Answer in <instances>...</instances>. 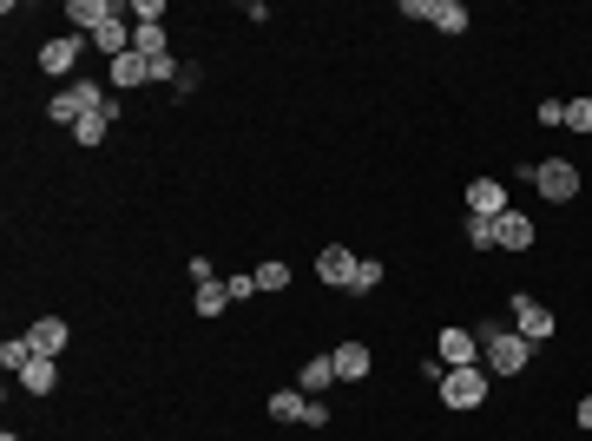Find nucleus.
<instances>
[{
    "label": "nucleus",
    "instance_id": "16",
    "mask_svg": "<svg viewBox=\"0 0 592 441\" xmlns=\"http://www.w3.org/2000/svg\"><path fill=\"white\" fill-rule=\"evenodd\" d=\"M336 356H310V363H303V376H296V389L303 395H323V389H336Z\"/></svg>",
    "mask_w": 592,
    "mask_h": 441
},
{
    "label": "nucleus",
    "instance_id": "20",
    "mask_svg": "<svg viewBox=\"0 0 592 441\" xmlns=\"http://www.w3.org/2000/svg\"><path fill=\"white\" fill-rule=\"evenodd\" d=\"M27 363H33V343H27V336H7V343H0V369H7V376H20Z\"/></svg>",
    "mask_w": 592,
    "mask_h": 441
},
{
    "label": "nucleus",
    "instance_id": "27",
    "mask_svg": "<svg viewBox=\"0 0 592 441\" xmlns=\"http://www.w3.org/2000/svg\"><path fill=\"white\" fill-rule=\"evenodd\" d=\"M283 284H290V270H283V264H264V270H257V290H270V297H277Z\"/></svg>",
    "mask_w": 592,
    "mask_h": 441
},
{
    "label": "nucleus",
    "instance_id": "19",
    "mask_svg": "<svg viewBox=\"0 0 592 441\" xmlns=\"http://www.w3.org/2000/svg\"><path fill=\"white\" fill-rule=\"evenodd\" d=\"M132 53H145V60H165V53H172V40H165V27H132Z\"/></svg>",
    "mask_w": 592,
    "mask_h": 441
},
{
    "label": "nucleus",
    "instance_id": "21",
    "mask_svg": "<svg viewBox=\"0 0 592 441\" xmlns=\"http://www.w3.org/2000/svg\"><path fill=\"white\" fill-rule=\"evenodd\" d=\"M191 303H198V316H224V303H231V297H224V284L211 277V284H198V297H191Z\"/></svg>",
    "mask_w": 592,
    "mask_h": 441
},
{
    "label": "nucleus",
    "instance_id": "12",
    "mask_svg": "<svg viewBox=\"0 0 592 441\" xmlns=\"http://www.w3.org/2000/svg\"><path fill=\"white\" fill-rule=\"evenodd\" d=\"M145 79H152V60H145V53H119L112 73H106V86L112 93H132V86H145Z\"/></svg>",
    "mask_w": 592,
    "mask_h": 441
},
{
    "label": "nucleus",
    "instance_id": "14",
    "mask_svg": "<svg viewBox=\"0 0 592 441\" xmlns=\"http://www.w3.org/2000/svg\"><path fill=\"white\" fill-rule=\"evenodd\" d=\"M329 356H336V376H343V382H362V376H369V363H375L369 343H356V336H349V343H336Z\"/></svg>",
    "mask_w": 592,
    "mask_h": 441
},
{
    "label": "nucleus",
    "instance_id": "23",
    "mask_svg": "<svg viewBox=\"0 0 592 441\" xmlns=\"http://www.w3.org/2000/svg\"><path fill=\"white\" fill-rule=\"evenodd\" d=\"M224 297H231V303H250V297H257V270H237V277H224Z\"/></svg>",
    "mask_w": 592,
    "mask_h": 441
},
{
    "label": "nucleus",
    "instance_id": "22",
    "mask_svg": "<svg viewBox=\"0 0 592 441\" xmlns=\"http://www.w3.org/2000/svg\"><path fill=\"white\" fill-rule=\"evenodd\" d=\"M106 126H112V119H106V106H99V112H86V119L73 126V139L79 145H99V139H106Z\"/></svg>",
    "mask_w": 592,
    "mask_h": 441
},
{
    "label": "nucleus",
    "instance_id": "3",
    "mask_svg": "<svg viewBox=\"0 0 592 441\" xmlns=\"http://www.w3.org/2000/svg\"><path fill=\"white\" fill-rule=\"evenodd\" d=\"M520 178L540 191L546 205H573V198H579V165H573V158H540V165H527Z\"/></svg>",
    "mask_w": 592,
    "mask_h": 441
},
{
    "label": "nucleus",
    "instance_id": "5",
    "mask_svg": "<svg viewBox=\"0 0 592 441\" xmlns=\"http://www.w3.org/2000/svg\"><path fill=\"white\" fill-rule=\"evenodd\" d=\"M507 323H514V330L527 336L533 349H540L546 336H553V310H546L540 297H514V303H507Z\"/></svg>",
    "mask_w": 592,
    "mask_h": 441
},
{
    "label": "nucleus",
    "instance_id": "4",
    "mask_svg": "<svg viewBox=\"0 0 592 441\" xmlns=\"http://www.w3.org/2000/svg\"><path fill=\"white\" fill-rule=\"evenodd\" d=\"M441 402L448 409H481L487 402V363H468V369H441Z\"/></svg>",
    "mask_w": 592,
    "mask_h": 441
},
{
    "label": "nucleus",
    "instance_id": "18",
    "mask_svg": "<svg viewBox=\"0 0 592 441\" xmlns=\"http://www.w3.org/2000/svg\"><path fill=\"white\" fill-rule=\"evenodd\" d=\"M428 20H435V33H468V7H461V0H428Z\"/></svg>",
    "mask_w": 592,
    "mask_h": 441
},
{
    "label": "nucleus",
    "instance_id": "17",
    "mask_svg": "<svg viewBox=\"0 0 592 441\" xmlns=\"http://www.w3.org/2000/svg\"><path fill=\"white\" fill-rule=\"evenodd\" d=\"M53 382H60V363H53V356H33V363L20 369V389L27 395H53Z\"/></svg>",
    "mask_w": 592,
    "mask_h": 441
},
{
    "label": "nucleus",
    "instance_id": "28",
    "mask_svg": "<svg viewBox=\"0 0 592 441\" xmlns=\"http://www.w3.org/2000/svg\"><path fill=\"white\" fill-rule=\"evenodd\" d=\"M540 126H566V99H540Z\"/></svg>",
    "mask_w": 592,
    "mask_h": 441
},
{
    "label": "nucleus",
    "instance_id": "9",
    "mask_svg": "<svg viewBox=\"0 0 592 441\" xmlns=\"http://www.w3.org/2000/svg\"><path fill=\"white\" fill-rule=\"evenodd\" d=\"M500 211H514L507 185L500 178H468V218H500Z\"/></svg>",
    "mask_w": 592,
    "mask_h": 441
},
{
    "label": "nucleus",
    "instance_id": "13",
    "mask_svg": "<svg viewBox=\"0 0 592 441\" xmlns=\"http://www.w3.org/2000/svg\"><path fill=\"white\" fill-rule=\"evenodd\" d=\"M73 66H79V33H66V40H47V47H40V73L66 79Z\"/></svg>",
    "mask_w": 592,
    "mask_h": 441
},
{
    "label": "nucleus",
    "instance_id": "1",
    "mask_svg": "<svg viewBox=\"0 0 592 441\" xmlns=\"http://www.w3.org/2000/svg\"><path fill=\"white\" fill-rule=\"evenodd\" d=\"M474 336H481V363L494 369V376H520V369L533 363V343L514 330V323H494V316H487Z\"/></svg>",
    "mask_w": 592,
    "mask_h": 441
},
{
    "label": "nucleus",
    "instance_id": "24",
    "mask_svg": "<svg viewBox=\"0 0 592 441\" xmlns=\"http://www.w3.org/2000/svg\"><path fill=\"white\" fill-rule=\"evenodd\" d=\"M375 284H382V264H375V257H362V264H356V284H349V297H369Z\"/></svg>",
    "mask_w": 592,
    "mask_h": 441
},
{
    "label": "nucleus",
    "instance_id": "30",
    "mask_svg": "<svg viewBox=\"0 0 592 441\" xmlns=\"http://www.w3.org/2000/svg\"><path fill=\"white\" fill-rule=\"evenodd\" d=\"M0 441H20V435H0Z\"/></svg>",
    "mask_w": 592,
    "mask_h": 441
},
{
    "label": "nucleus",
    "instance_id": "8",
    "mask_svg": "<svg viewBox=\"0 0 592 441\" xmlns=\"http://www.w3.org/2000/svg\"><path fill=\"white\" fill-rule=\"evenodd\" d=\"M533 237L540 231H533L527 211H500L494 218V251H533Z\"/></svg>",
    "mask_w": 592,
    "mask_h": 441
},
{
    "label": "nucleus",
    "instance_id": "25",
    "mask_svg": "<svg viewBox=\"0 0 592 441\" xmlns=\"http://www.w3.org/2000/svg\"><path fill=\"white\" fill-rule=\"evenodd\" d=\"M566 132H592V99H566Z\"/></svg>",
    "mask_w": 592,
    "mask_h": 441
},
{
    "label": "nucleus",
    "instance_id": "15",
    "mask_svg": "<svg viewBox=\"0 0 592 441\" xmlns=\"http://www.w3.org/2000/svg\"><path fill=\"white\" fill-rule=\"evenodd\" d=\"M125 20H132V7H119V14H112L106 27L93 33V47H99V53H112V60H119V53H132V27H125Z\"/></svg>",
    "mask_w": 592,
    "mask_h": 441
},
{
    "label": "nucleus",
    "instance_id": "2",
    "mask_svg": "<svg viewBox=\"0 0 592 441\" xmlns=\"http://www.w3.org/2000/svg\"><path fill=\"white\" fill-rule=\"evenodd\" d=\"M106 79H66V86H60V93H53V126H79V119H86V112H99V106H106Z\"/></svg>",
    "mask_w": 592,
    "mask_h": 441
},
{
    "label": "nucleus",
    "instance_id": "6",
    "mask_svg": "<svg viewBox=\"0 0 592 441\" xmlns=\"http://www.w3.org/2000/svg\"><path fill=\"white\" fill-rule=\"evenodd\" d=\"M435 363H441V369H468V363H481V336H474V330H454V323H448V330L435 336Z\"/></svg>",
    "mask_w": 592,
    "mask_h": 441
},
{
    "label": "nucleus",
    "instance_id": "11",
    "mask_svg": "<svg viewBox=\"0 0 592 441\" xmlns=\"http://www.w3.org/2000/svg\"><path fill=\"white\" fill-rule=\"evenodd\" d=\"M66 316H40V323H33L27 330V343H33V356H53V363H60V349H66Z\"/></svg>",
    "mask_w": 592,
    "mask_h": 441
},
{
    "label": "nucleus",
    "instance_id": "29",
    "mask_svg": "<svg viewBox=\"0 0 592 441\" xmlns=\"http://www.w3.org/2000/svg\"><path fill=\"white\" fill-rule=\"evenodd\" d=\"M573 415H579V428L592 435V395H579V409H573Z\"/></svg>",
    "mask_w": 592,
    "mask_h": 441
},
{
    "label": "nucleus",
    "instance_id": "10",
    "mask_svg": "<svg viewBox=\"0 0 592 441\" xmlns=\"http://www.w3.org/2000/svg\"><path fill=\"white\" fill-rule=\"evenodd\" d=\"M119 14V0H66V33H99Z\"/></svg>",
    "mask_w": 592,
    "mask_h": 441
},
{
    "label": "nucleus",
    "instance_id": "26",
    "mask_svg": "<svg viewBox=\"0 0 592 441\" xmlns=\"http://www.w3.org/2000/svg\"><path fill=\"white\" fill-rule=\"evenodd\" d=\"M468 244L474 251H494V218H468Z\"/></svg>",
    "mask_w": 592,
    "mask_h": 441
},
{
    "label": "nucleus",
    "instance_id": "7",
    "mask_svg": "<svg viewBox=\"0 0 592 441\" xmlns=\"http://www.w3.org/2000/svg\"><path fill=\"white\" fill-rule=\"evenodd\" d=\"M356 264H362V257L349 251V244H323V251H316V277H323V284H336V290L356 284Z\"/></svg>",
    "mask_w": 592,
    "mask_h": 441
}]
</instances>
